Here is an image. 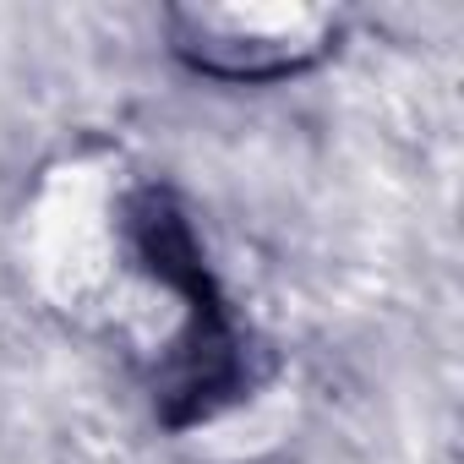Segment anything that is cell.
<instances>
[{"instance_id": "cell-1", "label": "cell", "mask_w": 464, "mask_h": 464, "mask_svg": "<svg viewBox=\"0 0 464 464\" xmlns=\"http://www.w3.org/2000/svg\"><path fill=\"white\" fill-rule=\"evenodd\" d=\"M126 229L142 268L186 301V334L175 339L164 372H159V410L169 426L208 420L218 404L241 393V334L229 323V306L213 290V274L202 268V246L191 236L186 213L169 191L148 186L126 202Z\"/></svg>"}, {"instance_id": "cell-2", "label": "cell", "mask_w": 464, "mask_h": 464, "mask_svg": "<svg viewBox=\"0 0 464 464\" xmlns=\"http://www.w3.org/2000/svg\"><path fill=\"white\" fill-rule=\"evenodd\" d=\"M339 28L317 6H180L169 12V50L218 82H279L317 66Z\"/></svg>"}]
</instances>
